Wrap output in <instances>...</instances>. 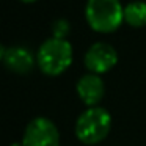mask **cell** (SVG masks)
<instances>
[{"label":"cell","mask_w":146,"mask_h":146,"mask_svg":"<svg viewBox=\"0 0 146 146\" xmlns=\"http://www.w3.org/2000/svg\"><path fill=\"white\" fill-rule=\"evenodd\" d=\"M36 61L44 74L60 76L72 63V46L66 39L49 38L39 46Z\"/></svg>","instance_id":"7a4b0ae2"},{"label":"cell","mask_w":146,"mask_h":146,"mask_svg":"<svg viewBox=\"0 0 146 146\" xmlns=\"http://www.w3.org/2000/svg\"><path fill=\"white\" fill-rule=\"evenodd\" d=\"M0 58L8 71L16 74H27L35 68V55L32 50L22 46L0 47Z\"/></svg>","instance_id":"8992f818"},{"label":"cell","mask_w":146,"mask_h":146,"mask_svg":"<svg viewBox=\"0 0 146 146\" xmlns=\"http://www.w3.org/2000/svg\"><path fill=\"white\" fill-rule=\"evenodd\" d=\"M11 146H24V145H22V143H13Z\"/></svg>","instance_id":"8fae6325"},{"label":"cell","mask_w":146,"mask_h":146,"mask_svg":"<svg viewBox=\"0 0 146 146\" xmlns=\"http://www.w3.org/2000/svg\"><path fill=\"white\" fill-rule=\"evenodd\" d=\"M83 63L91 74L99 76V74L108 72L118 63L116 49L107 42H94L86 50L85 57H83Z\"/></svg>","instance_id":"5b68a950"},{"label":"cell","mask_w":146,"mask_h":146,"mask_svg":"<svg viewBox=\"0 0 146 146\" xmlns=\"http://www.w3.org/2000/svg\"><path fill=\"white\" fill-rule=\"evenodd\" d=\"M24 146H60L58 129L49 118H33L25 127L22 137Z\"/></svg>","instance_id":"277c9868"},{"label":"cell","mask_w":146,"mask_h":146,"mask_svg":"<svg viewBox=\"0 0 146 146\" xmlns=\"http://www.w3.org/2000/svg\"><path fill=\"white\" fill-rule=\"evenodd\" d=\"M111 129V115L102 107H90L77 118L76 137L85 145L101 143Z\"/></svg>","instance_id":"3957f363"},{"label":"cell","mask_w":146,"mask_h":146,"mask_svg":"<svg viewBox=\"0 0 146 146\" xmlns=\"http://www.w3.org/2000/svg\"><path fill=\"white\" fill-rule=\"evenodd\" d=\"M21 2H25V3H33V2H36V0H21Z\"/></svg>","instance_id":"30bf717a"},{"label":"cell","mask_w":146,"mask_h":146,"mask_svg":"<svg viewBox=\"0 0 146 146\" xmlns=\"http://www.w3.org/2000/svg\"><path fill=\"white\" fill-rule=\"evenodd\" d=\"M85 17L94 32L111 33L124 22V7L119 0H86Z\"/></svg>","instance_id":"6da1fadb"},{"label":"cell","mask_w":146,"mask_h":146,"mask_svg":"<svg viewBox=\"0 0 146 146\" xmlns=\"http://www.w3.org/2000/svg\"><path fill=\"white\" fill-rule=\"evenodd\" d=\"M69 30H71V25L66 19L61 17V19L54 21V24H52V33H54V36H52V38L64 39L68 36V33H69Z\"/></svg>","instance_id":"9c48e42d"},{"label":"cell","mask_w":146,"mask_h":146,"mask_svg":"<svg viewBox=\"0 0 146 146\" xmlns=\"http://www.w3.org/2000/svg\"><path fill=\"white\" fill-rule=\"evenodd\" d=\"M124 22L130 27H140L146 25V2L135 0L124 7Z\"/></svg>","instance_id":"ba28073f"},{"label":"cell","mask_w":146,"mask_h":146,"mask_svg":"<svg viewBox=\"0 0 146 146\" xmlns=\"http://www.w3.org/2000/svg\"><path fill=\"white\" fill-rule=\"evenodd\" d=\"M76 90L79 98L82 99V102L85 105H88L90 108V107H96L101 102V99L104 98L105 86L98 74H85L79 79Z\"/></svg>","instance_id":"52a82bcc"}]
</instances>
